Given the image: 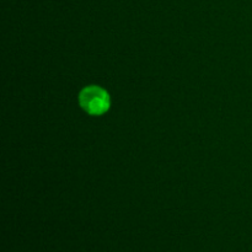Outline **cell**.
<instances>
[{"instance_id": "6da1fadb", "label": "cell", "mask_w": 252, "mask_h": 252, "mask_svg": "<svg viewBox=\"0 0 252 252\" xmlns=\"http://www.w3.org/2000/svg\"><path fill=\"white\" fill-rule=\"evenodd\" d=\"M79 103L84 111L91 116H100L107 112L111 98L107 91L100 86H86L79 94Z\"/></svg>"}]
</instances>
